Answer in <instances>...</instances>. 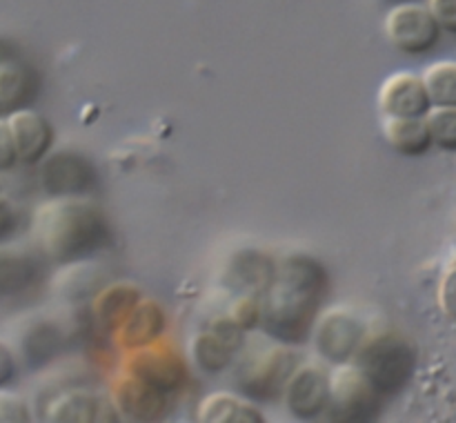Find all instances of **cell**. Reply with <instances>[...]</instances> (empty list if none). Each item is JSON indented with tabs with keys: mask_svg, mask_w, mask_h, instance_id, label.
I'll return each mask as SVG.
<instances>
[{
	"mask_svg": "<svg viewBox=\"0 0 456 423\" xmlns=\"http://www.w3.org/2000/svg\"><path fill=\"white\" fill-rule=\"evenodd\" d=\"M276 263L256 249H243L230 258L225 270V285L236 294L261 297L274 276Z\"/></svg>",
	"mask_w": 456,
	"mask_h": 423,
	"instance_id": "2e32d148",
	"label": "cell"
},
{
	"mask_svg": "<svg viewBox=\"0 0 456 423\" xmlns=\"http://www.w3.org/2000/svg\"><path fill=\"white\" fill-rule=\"evenodd\" d=\"M328 377L330 399L323 414L330 421L361 423L379 417L383 396L374 390V386L365 378L359 365L350 363V361L337 363Z\"/></svg>",
	"mask_w": 456,
	"mask_h": 423,
	"instance_id": "277c9868",
	"label": "cell"
},
{
	"mask_svg": "<svg viewBox=\"0 0 456 423\" xmlns=\"http://www.w3.org/2000/svg\"><path fill=\"white\" fill-rule=\"evenodd\" d=\"M436 301L450 323L456 325V254L448 261L436 288Z\"/></svg>",
	"mask_w": 456,
	"mask_h": 423,
	"instance_id": "484cf974",
	"label": "cell"
},
{
	"mask_svg": "<svg viewBox=\"0 0 456 423\" xmlns=\"http://www.w3.org/2000/svg\"><path fill=\"white\" fill-rule=\"evenodd\" d=\"M199 421L203 423H263L261 410L245 396L230 392H212L199 405Z\"/></svg>",
	"mask_w": 456,
	"mask_h": 423,
	"instance_id": "d6986e66",
	"label": "cell"
},
{
	"mask_svg": "<svg viewBox=\"0 0 456 423\" xmlns=\"http://www.w3.org/2000/svg\"><path fill=\"white\" fill-rule=\"evenodd\" d=\"M31 419L25 399L16 392L0 387V423H25Z\"/></svg>",
	"mask_w": 456,
	"mask_h": 423,
	"instance_id": "83f0119b",
	"label": "cell"
},
{
	"mask_svg": "<svg viewBox=\"0 0 456 423\" xmlns=\"http://www.w3.org/2000/svg\"><path fill=\"white\" fill-rule=\"evenodd\" d=\"M165 329V314L160 305L150 298H141L136 303L127 319L123 321L118 329L114 332L116 343L120 350H136V347L147 346V343L156 341L163 337Z\"/></svg>",
	"mask_w": 456,
	"mask_h": 423,
	"instance_id": "e0dca14e",
	"label": "cell"
},
{
	"mask_svg": "<svg viewBox=\"0 0 456 423\" xmlns=\"http://www.w3.org/2000/svg\"><path fill=\"white\" fill-rule=\"evenodd\" d=\"M432 105L456 107V61H439L423 71Z\"/></svg>",
	"mask_w": 456,
	"mask_h": 423,
	"instance_id": "cb8c5ba5",
	"label": "cell"
},
{
	"mask_svg": "<svg viewBox=\"0 0 456 423\" xmlns=\"http://www.w3.org/2000/svg\"><path fill=\"white\" fill-rule=\"evenodd\" d=\"M0 114H3V107H0Z\"/></svg>",
	"mask_w": 456,
	"mask_h": 423,
	"instance_id": "d6a6232c",
	"label": "cell"
},
{
	"mask_svg": "<svg viewBox=\"0 0 456 423\" xmlns=\"http://www.w3.org/2000/svg\"><path fill=\"white\" fill-rule=\"evenodd\" d=\"M111 403L132 421H159L167 412V395L134 374L123 372L111 386Z\"/></svg>",
	"mask_w": 456,
	"mask_h": 423,
	"instance_id": "8fae6325",
	"label": "cell"
},
{
	"mask_svg": "<svg viewBox=\"0 0 456 423\" xmlns=\"http://www.w3.org/2000/svg\"><path fill=\"white\" fill-rule=\"evenodd\" d=\"M125 372L142 378L165 395L178 392L190 378L185 359L163 338L125 352Z\"/></svg>",
	"mask_w": 456,
	"mask_h": 423,
	"instance_id": "8992f818",
	"label": "cell"
},
{
	"mask_svg": "<svg viewBox=\"0 0 456 423\" xmlns=\"http://www.w3.org/2000/svg\"><path fill=\"white\" fill-rule=\"evenodd\" d=\"M36 87H38V80L29 67L12 61V58L0 61V107L3 111H13L29 105L34 101Z\"/></svg>",
	"mask_w": 456,
	"mask_h": 423,
	"instance_id": "44dd1931",
	"label": "cell"
},
{
	"mask_svg": "<svg viewBox=\"0 0 456 423\" xmlns=\"http://www.w3.org/2000/svg\"><path fill=\"white\" fill-rule=\"evenodd\" d=\"M40 163V185L52 199L83 196L96 187L94 165L76 151H56L45 156Z\"/></svg>",
	"mask_w": 456,
	"mask_h": 423,
	"instance_id": "ba28073f",
	"label": "cell"
},
{
	"mask_svg": "<svg viewBox=\"0 0 456 423\" xmlns=\"http://www.w3.org/2000/svg\"><path fill=\"white\" fill-rule=\"evenodd\" d=\"M18 154L16 145H13L12 132H9L7 120L0 118V172H9L16 167Z\"/></svg>",
	"mask_w": 456,
	"mask_h": 423,
	"instance_id": "f546056e",
	"label": "cell"
},
{
	"mask_svg": "<svg viewBox=\"0 0 456 423\" xmlns=\"http://www.w3.org/2000/svg\"><path fill=\"white\" fill-rule=\"evenodd\" d=\"M40 276L34 256L18 249H0V297H18L29 292Z\"/></svg>",
	"mask_w": 456,
	"mask_h": 423,
	"instance_id": "7402d4cb",
	"label": "cell"
},
{
	"mask_svg": "<svg viewBox=\"0 0 456 423\" xmlns=\"http://www.w3.org/2000/svg\"><path fill=\"white\" fill-rule=\"evenodd\" d=\"M432 145L444 151H456V107L432 105L426 114Z\"/></svg>",
	"mask_w": 456,
	"mask_h": 423,
	"instance_id": "d4e9b609",
	"label": "cell"
},
{
	"mask_svg": "<svg viewBox=\"0 0 456 423\" xmlns=\"http://www.w3.org/2000/svg\"><path fill=\"white\" fill-rule=\"evenodd\" d=\"M243 341L245 329H240L230 316H225V319L212 321L208 329L196 334L191 343V356L199 368L208 372H221L239 354Z\"/></svg>",
	"mask_w": 456,
	"mask_h": 423,
	"instance_id": "30bf717a",
	"label": "cell"
},
{
	"mask_svg": "<svg viewBox=\"0 0 456 423\" xmlns=\"http://www.w3.org/2000/svg\"><path fill=\"white\" fill-rule=\"evenodd\" d=\"M45 414L49 421L61 423H101L120 419L111 399L89 390H69L61 396H53Z\"/></svg>",
	"mask_w": 456,
	"mask_h": 423,
	"instance_id": "9a60e30c",
	"label": "cell"
},
{
	"mask_svg": "<svg viewBox=\"0 0 456 423\" xmlns=\"http://www.w3.org/2000/svg\"><path fill=\"white\" fill-rule=\"evenodd\" d=\"M16 225H18L16 209H13V205L9 203L7 199L0 196V243L12 239L13 232H16Z\"/></svg>",
	"mask_w": 456,
	"mask_h": 423,
	"instance_id": "4dcf8cb0",
	"label": "cell"
},
{
	"mask_svg": "<svg viewBox=\"0 0 456 423\" xmlns=\"http://www.w3.org/2000/svg\"><path fill=\"white\" fill-rule=\"evenodd\" d=\"M430 107L423 76L414 71H396L379 89V110L383 116H426Z\"/></svg>",
	"mask_w": 456,
	"mask_h": 423,
	"instance_id": "7c38bea8",
	"label": "cell"
},
{
	"mask_svg": "<svg viewBox=\"0 0 456 423\" xmlns=\"http://www.w3.org/2000/svg\"><path fill=\"white\" fill-rule=\"evenodd\" d=\"M386 36L390 45L410 56L432 52L441 38V27L430 9L419 3H403L386 16Z\"/></svg>",
	"mask_w": 456,
	"mask_h": 423,
	"instance_id": "52a82bcc",
	"label": "cell"
},
{
	"mask_svg": "<svg viewBox=\"0 0 456 423\" xmlns=\"http://www.w3.org/2000/svg\"><path fill=\"white\" fill-rule=\"evenodd\" d=\"M428 9L444 31L456 36V0H430Z\"/></svg>",
	"mask_w": 456,
	"mask_h": 423,
	"instance_id": "f1b7e54d",
	"label": "cell"
},
{
	"mask_svg": "<svg viewBox=\"0 0 456 423\" xmlns=\"http://www.w3.org/2000/svg\"><path fill=\"white\" fill-rule=\"evenodd\" d=\"M354 356L359 370L383 399L399 395L417 370V347L399 332L363 338Z\"/></svg>",
	"mask_w": 456,
	"mask_h": 423,
	"instance_id": "3957f363",
	"label": "cell"
},
{
	"mask_svg": "<svg viewBox=\"0 0 456 423\" xmlns=\"http://www.w3.org/2000/svg\"><path fill=\"white\" fill-rule=\"evenodd\" d=\"M62 346V334L58 325L49 321H36L22 337V354L29 365H43L58 352Z\"/></svg>",
	"mask_w": 456,
	"mask_h": 423,
	"instance_id": "603a6c76",
	"label": "cell"
},
{
	"mask_svg": "<svg viewBox=\"0 0 456 423\" xmlns=\"http://www.w3.org/2000/svg\"><path fill=\"white\" fill-rule=\"evenodd\" d=\"M297 370V354L285 343L256 352L243 363L239 386L248 399L274 401L283 395L285 383Z\"/></svg>",
	"mask_w": 456,
	"mask_h": 423,
	"instance_id": "5b68a950",
	"label": "cell"
},
{
	"mask_svg": "<svg viewBox=\"0 0 456 423\" xmlns=\"http://www.w3.org/2000/svg\"><path fill=\"white\" fill-rule=\"evenodd\" d=\"M141 301V289L132 283H111L94 298V314L101 328L116 332L127 319L129 312Z\"/></svg>",
	"mask_w": 456,
	"mask_h": 423,
	"instance_id": "ffe728a7",
	"label": "cell"
},
{
	"mask_svg": "<svg viewBox=\"0 0 456 423\" xmlns=\"http://www.w3.org/2000/svg\"><path fill=\"white\" fill-rule=\"evenodd\" d=\"M31 227L45 256L65 265L85 263L111 240L105 214L76 196L52 199L40 205Z\"/></svg>",
	"mask_w": 456,
	"mask_h": 423,
	"instance_id": "7a4b0ae2",
	"label": "cell"
},
{
	"mask_svg": "<svg viewBox=\"0 0 456 423\" xmlns=\"http://www.w3.org/2000/svg\"><path fill=\"white\" fill-rule=\"evenodd\" d=\"M4 120L9 125L20 163L36 165L49 154L53 145V129L43 114L29 107H20V110L9 111Z\"/></svg>",
	"mask_w": 456,
	"mask_h": 423,
	"instance_id": "5bb4252c",
	"label": "cell"
},
{
	"mask_svg": "<svg viewBox=\"0 0 456 423\" xmlns=\"http://www.w3.org/2000/svg\"><path fill=\"white\" fill-rule=\"evenodd\" d=\"M383 136L401 156H423L432 147L426 116H386Z\"/></svg>",
	"mask_w": 456,
	"mask_h": 423,
	"instance_id": "ac0fdd59",
	"label": "cell"
},
{
	"mask_svg": "<svg viewBox=\"0 0 456 423\" xmlns=\"http://www.w3.org/2000/svg\"><path fill=\"white\" fill-rule=\"evenodd\" d=\"M330 279L325 267L307 254H292L276 265L263 289L261 328L285 346H301L312 337Z\"/></svg>",
	"mask_w": 456,
	"mask_h": 423,
	"instance_id": "6da1fadb",
	"label": "cell"
},
{
	"mask_svg": "<svg viewBox=\"0 0 456 423\" xmlns=\"http://www.w3.org/2000/svg\"><path fill=\"white\" fill-rule=\"evenodd\" d=\"M314 343L316 350L330 363H346L359 350L361 341L365 338V329L354 314L346 310H332L319 316L314 323Z\"/></svg>",
	"mask_w": 456,
	"mask_h": 423,
	"instance_id": "9c48e42d",
	"label": "cell"
},
{
	"mask_svg": "<svg viewBox=\"0 0 456 423\" xmlns=\"http://www.w3.org/2000/svg\"><path fill=\"white\" fill-rule=\"evenodd\" d=\"M285 403L297 419H316L325 412L330 399V377L314 365H303L285 383Z\"/></svg>",
	"mask_w": 456,
	"mask_h": 423,
	"instance_id": "4fadbf2b",
	"label": "cell"
},
{
	"mask_svg": "<svg viewBox=\"0 0 456 423\" xmlns=\"http://www.w3.org/2000/svg\"><path fill=\"white\" fill-rule=\"evenodd\" d=\"M16 374V359H13L12 347L4 341H0V387L7 386Z\"/></svg>",
	"mask_w": 456,
	"mask_h": 423,
	"instance_id": "1f68e13d",
	"label": "cell"
},
{
	"mask_svg": "<svg viewBox=\"0 0 456 423\" xmlns=\"http://www.w3.org/2000/svg\"><path fill=\"white\" fill-rule=\"evenodd\" d=\"M230 319L245 332L258 328L261 325V298L252 297V294H239L236 303L232 305Z\"/></svg>",
	"mask_w": 456,
	"mask_h": 423,
	"instance_id": "4316f807",
	"label": "cell"
}]
</instances>
